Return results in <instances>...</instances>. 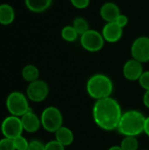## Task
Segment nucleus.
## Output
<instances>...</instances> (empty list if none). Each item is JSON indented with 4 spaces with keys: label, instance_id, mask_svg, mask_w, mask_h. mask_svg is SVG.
I'll return each instance as SVG.
<instances>
[{
    "label": "nucleus",
    "instance_id": "nucleus-21",
    "mask_svg": "<svg viewBox=\"0 0 149 150\" xmlns=\"http://www.w3.org/2000/svg\"><path fill=\"white\" fill-rule=\"evenodd\" d=\"M13 143L16 150H27L29 146V142L22 135L13 139Z\"/></svg>",
    "mask_w": 149,
    "mask_h": 150
},
{
    "label": "nucleus",
    "instance_id": "nucleus-13",
    "mask_svg": "<svg viewBox=\"0 0 149 150\" xmlns=\"http://www.w3.org/2000/svg\"><path fill=\"white\" fill-rule=\"evenodd\" d=\"M20 119L23 128L27 133H35L40 129L41 126L40 119L32 110H30L22 117H20Z\"/></svg>",
    "mask_w": 149,
    "mask_h": 150
},
{
    "label": "nucleus",
    "instance_id": "nucleus-20",
    "mask_svg": "<svg viewBox=\"0 0 149 150\" xmlns=\"http://www.w3.org/2000/svg\"><path fill=\"white\" fill-rule=\"evenodd\" d=\"M120 147L123 150H137L139 143L135 136H126L122 140Z\"/></svg>",
    "mask_w": 149,
    "mask_h": 150
},
{
    "label": "nucleus",
    "instance_id": "nucleus-17",
    "mask_svg": "<svg viewBox=\"0 0 149 150\" xmlns=\"http://www.w3.org/2000/svg\"><path fill=\"white\" fill-rule=\"evenodd\" d=\"M21 75L25 81L28 83H32L39 79L40 71H39V69L35 65L27 64L23 68Z\"/></svg>",
    "mask_w": 149,
    "mask_h": 150
},
{
    "label": "nucleus",
    "instance_id": "nucleus-14",
    "mask_svg": "<svg viewBox=\"0 0 149 150\" xmlns=\"http://www.w3.org/2000/svg\"><path fill=\"white\" fill-rule=\"evenodd\" d=\"M53 0H25L26 8L34 13L46 11L52 4Z\"/></svg>",
    "mask_w": 149,
    "mask_h": 150
},
{
    "label": "nucleus",
    "instance_id": "nucleus-18",
    "mask_svg": "<svg viewBox=\"0 0 149 150\" xmlns=\"http://www.w3.org/2000/svg\"><path fill=\"white\" fill-rule=\"evenodd\" d=\"M61 36L67 42H74L77 40L79 34L72 25H68L62 27Z\"/></svg>",
    "mask_w": 149,
    "mask_h": 150
},
{
    "label": "nucleus",
    "instance_id": "nucleus-5",
    "mask_svg": "<svg viewBox=\"0 0 149 150\" xmlns=\"http://www.w3.org/2000/svg\"><path fill=\"white\" fill-rule=\"evenodd\" d=\"M63 118L61 111L54 106L47 107L40 115V122L43 128L50 133H55L62 127Z\"/></svg>",
    "mask_w": 149,
    "mask_h": 150
},
{
    "label": "nucleus",
    "instance_id": "nucleus-24",
    "mask_svg": "<svg viewBox=\"0 0 149 150\" xmlns=\"http://www.w3.org/2000/svg\"><path fill=\"white\" fill-rule=\"evenodd\" d=\"M138 81L143 89L149 91V71H144Z\"/></svg>",
    "mask_w": 149,
    "mask_h": 150
},
{
    "label": "nucleus",
    "instance_id": "nucleus-12",
    "mask_svg": "<svg viewBox=\"0 0 149 150\" xmlns=\"http://www.w3.org/2000/svg\"><path fill=\"white\" fill-rule=\"evenodd\" d=\"M120 9L118 4L113 2H106L100 7L99 14L105 23L114 22L120 14Z\"/></svg>",
    "mask_w": 149,
    "mask_h": 150
},
{
    "label": "nucleus",
    "instance_id": "nucleus-25",
    "mask_svg": "<svg viewBox=\"0 0 149 150\" xmlns=\"http://www.w3.org/2000/svg\"><path fill=\"white\" fill-rule=\"evenodd\" d=\"M69 1L71 4L78 10L86 9L90 3V0H69Z\"/></svg>",
    "mask_w": 149,
    "mask_h": 150
},
{
    "label": "nucleus",
    "instance_id": "nucleus-22",
    "mask_svg": "<svg viewBox=\"0 0 149 150\" xmlns=\"http://www.w3.org/2000/svg\"><path fill=\"white\" fill-rule=\"evenodd\" d=\"M0 150H16L13 140L4 137L0 140Z\"/></svg>",
    "mask_w": 149,
    "mask_h": 150
},
{
    "label": "nucleus",
    "instance_id": "nucleus-11",
    "mask_svg": "<svg viewBox=\"0 0 149 150\" xmlns=\"http://www.w3.org/2000/svg\"><path fill=\"white\" fill-rule=\"evenodd\" d=\"M142 63L135 59L128 60L123 67V75L124 76L130 81L139 80L141 76L143 73Z\"/></svg>",
    "mask_w": 149,
    "mask_h": 150
},
{
    "label": "nucleus",
    "instance_id": "nucleus-16",
    "mask_svg": "<svg viewBox=\"0 0 149 150\" xmlns=\"http://www.w3.org/2000/svg\"><path fill=\"white\" fill-rule=\"evenodd\" d=\"M55 140L64 147L69 146L74 141V134L69 128L62 126L55 132Z\"/></svg>",
    "mask_w": 149,
    "mask_h": 150
},
{
    "label": "nucleus",
    "instance_id": "nucleus-28",
    "mask_svg": "<svg viewBox=\"0 0 149 150\" xmlns=\"http://www.w3.org/2000/svg\"><path fill=\"white\" fill-rule=\"evenodd\" d=\"M143 102H144V105L149 108V91H147L145 95H144V98H143Z\"/></svg>",
    "mask_w": 149,
    "mask_h": 150
},
{
    "label": "nucleus",
    "instance_id": "nucleus-10",
    "mask_svg": "<svg viewBox=\"0 0 149 150\" xmlns=\"http://www.w3.org/2000/svg\"><path fill=\"white\" fill-rule=\"evenodd\" d=\"M123 29L116 22H108L104 25L101 33L106 42L116 43L122 38Z\"/></svg>",
    "mask_w": 149,
    "mask_h": 150
},
{
    "label": "nucleus",
    "instance_id": "nucleus-9",
    "mask_svg": "<svg viewBox=\"0 0 149 150\" xmlns=\"http://www.w3.org/2000/svg\"><path fill=\"white\" fill-rule=\"evenodd\" d=\"M132 57L140 62H147L149 61V37L140 36L135 39L131 46Z\"/></svg>",
    "mask_w": 149,
    "mask_h": 150
},
{
    "label": "nucleus",
    "instance_id": "nucleus-27",
    "mask_svg": "<svg viewBox=\"0 0 149 150\" xmlns=\"http://www.w3.org/2000/svg\"><path fill=\"white\" fill-rule=\"evenodd\" d=\"M128 21H129L128 17L126 15H125V14L120 13L119 16L117 18V19L114 22H116L119 26H121L122 28H124V27H126L128 25Z\"/></svg>",
    "mask_w": 149,
    "mask_h": 150
},
{
    "label": "nucleus",
    "instance_id": "nucleus-2",
    "mask_svg": "<svg viewBox=\"0 0 149 150\" xmlns=\"http://www.w3.org/2000/svg\"><path fill=\"white\" fill-rule=\"evenodd\" d=\"M145 121L141 112L131 110L122 114L117 129L125 136H137L144 132Z\"/></svg>",
    "mask_w": 149,
    "mask_h": 150
},
{
    "label": "nucleus",
    "instance_id": "nucleus-23",
    "mask_svg": "<svg viewBox=\"0 0 149 150\" xmlns=\"http://www.w3.org/2000/svg\"><path fill=\"white\" fill-rule=\"evenodd\" d=\"M45 150H65V147L56 140H54L45 144Z\"/></svg>",
    "mask_w": 149,
    "mask_h": 150
},
{
    "label": "nucleus",
    "instance_id": "nucleus-15",
    "mask_svg": "<svg viewBox=\"0 0 149 150\" xmlns=\"http://www.w3.org/2000/svg\"><path fill=\"white\" fill-rule=\"evenodd\" d=\"M15 18V11L9 4H0V24L3 25H11Z\"/></svg>",
    "mask_w": 149,
    "mask_h": 150
},
{
    "label": "nucleus",
    "instance_id": "nucleus-26",
    "mask_svg": "<svg viewBox=\"0 0 149 150\" xmlns=\"http://www.w3.org/2000/svg\"><path fill=\"white\" fill-rule=\"evenodd\" d=\"M27 150H45V144H43L40 141L32 140L29 142Z\"/></svg>",
    "mask_w": 149,
    "mask_h": 150
},
{
    "label": "nucleus",
    "instance_id": "nucleus-30",
    "mask_svg": "<svg viewBox=\"0 0 149 150\" xmlns=\"http://www.w3.org/2000/svg\"><path fill=\"white\" fill-rule=\"evenodd\" d=\"M108 150H123L121 149V147L119 146H113V147H112V148H110Z\"/></svg>",
    "mask_w": 149,
    "mask_h": 150
},
{
    "label": "nucleus",
    "instance_id": "nucleus-19",
    "mask_svg": "<svg viewBox=\"0 0 149 150\" xmlns=\"http://www.w3.org/2000/svg\"><path fill=\"white\" fill-rule=\"evenodd\" d=\"M72 25L76 30V32L78 33L79 35H82L84 33H86L88 30H90L89 22L87 21L86 18H84L83 17H76V18H75L74 20H73Z\"/></svg>",
    "mask_w": 149,
    "mask_h": 150
},
{
    "label": "nucleus",
    "instance_id": "nucleus-6",
    "mask_svg": "<svg viewBox=\"0 0 149 150\" xmlns=\"http://www.w3.org/2000/svg\"><path fill=\"white\" fill-rule=\"evenodd\" d=\"M105 39L102 33L97 30L90 29L80 35V43L83 49L88 52H98L105 45Z\"/></svg>",
    "mask_w": 149,
    "mask_h": 150
},
{
    "label": "nucleus",
    "instance_id": "nucleus-29",
    "mask_svg": "<svg viewBox=\"0 0 149 150\" xmlns=\"http://www.w3.org/2000/svg\"><path fill=\"white\" fill-rule=\"evenodd\" d=\"M144 132L146 133V134L149 137V117L148 118H146L145 127H144Z\"/></svg>",
    "mask_w": 149,
    "mask_h": 150
},
{
    "label": "nucleus",
    "instance_id": "nucleus-7",
    "mask_svg": "<svg viewBox=\"0 0 149 150\" xmlns=\"http://www.w3.org/2000/svg\"><path fill=\"white\" fill-rule=\"evenodd\" d=\"M24 131L21 119L17 116L10 115L6 117L1 124V132L4 137L9 139H15L18 136L22 135Z\"/></svg>",
    "mask_w": 149,
    "mask_h": 150
},
{
    "label": "nucleus",
    "instance_id": "nucleus-8",
    "mask_svg": "<svg viewBox=\"0 0 149 150\" xmlns=\"http://www.w3.org/2000/svg\"><path fill=\"white\" fill-rule=\"evenodd\" d=\"M49 88L47 83L43 80H36L29 83L26 89V97L32 102H42L48 95Z\"/></svg>",
    "mask_w": 149,
    "mask_h": 150
},
{
    "label": "nucleus",
    "instance_id": "nucleus-3",
    "mask_svg": "<svg viewBox=\"0 0 149 150\" xmlns=\"http://www.w3.org/2000/svg\"><path fill=\"white\" fill-rule=\"evenodd\" d=\"M86 89L92 98L99 100L111 96L113 91V83L107 76L96 74L88 80Z\"/></svg>",
    "mask_w": 149,
    "mask_h": 150
},
{
    "label": "nucleus",
    "instance_id": "nucleus-4",
    "mask_svg": "<svg viewBox=\"0 0 149 150\" xmlns=\"http://www.w3.org/2000/svg\"><path fill=\"white\" fill-rule=\"evenodd\" d=\"M5 105L11 115L19 118L31 110L27 97L20 91L11 92L6 98Z\"/></svg>",
    "mask_w": 149,
    "mask_h": 150
},
{
    "label": "nucleus",
    "instance_id": "nucleus-1",
    "mask_svg": "<svg viewBox=\"0 0 149 150\" xmlns=\"http://www.w3.org/2000/svg\"><path fill=\"white\" fill-rule=\"evenodd\" d=\"M92 112L96 124L105 131L117 129L123 114L119 104L111 97L97 100Z\"/></svg>",
    "mask_w": 149,
    "mask_h": 150
}]
</instances>
